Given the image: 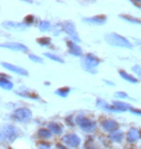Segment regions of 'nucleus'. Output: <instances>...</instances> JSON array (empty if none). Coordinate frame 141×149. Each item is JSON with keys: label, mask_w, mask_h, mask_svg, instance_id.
<instances>
[{"label": "nucleus", "mask_w": 141, "mask_h": 149, "mask_svg": "<svg viewBox=\"0 0 141 149\" xmlns=\"http://www.w3.org/2000/svg\"><path fill=\"white\" fill-rule=\"evenodd\" d=\"M38 135L42 139H49L51 136V133H50L49 131L46 130V129H41L40 131H39Z\"/></svg>", "instance_id": "nucleus-22"}, {"label": "nucleus", "mask_w": 141, "mask_h": 149, "mask_svg": "<svg viewBox=\"0 0 141 149\" xmlns=\"http://www.w3.org/2000/svg\"><path fill=\"white\" fill-rule=\"evenodd\" d=\"M1 65L4 68H6V69L10 70V71H12V72H14V73H17V74H22V76H25V77L28 76V72H27V71H26L25 69H22V68H20V67L15 66V65H13V64L6 63V62H3Z\"/></svg>", "instance_id": "nucleus-11"}, {"label": "nucleus", "mask_w": 141, "mask_h": 149, "mask_svg": "<svg viewBox=\"0 0 141 149\" xmlns=\"http://www.w3.org/2000/svg\"><path fill=\"white\" fill-rule=\"evenodd\" d=\"M17 94L22 97H27L30 99H39V96L36 93H32V92H17Z\"/></svg>", "instance_id": "nucleus-21"}, {"label": "nucleus", "mask_w": 141, "mask_h": 149, "mask_svg": "<svg viewBox=\"0 0 141 149\" xmlns=\"http://www.w3.org/2000/svg\"><path fill=\"white\" fill-rule=\"evenodd\" d=\"M0 47H5V49L17 50V52H28L27 47L19 43H3L0 44Z\"/></svg>", "instance_id": "nucleus-8"}, {"label": "nucleus", "mask_w": 141, "mask_h": 149, "mask_svg": "<svg viewBox=\"0 0 141 149\" xmlns=\"http://www.w3.org/2000/svg\"><path fill=\"white\" fill-rule=\"evenodd\" d=\"M106 16H96L93 17H84L82 19V22L90 23V24H97V25H101V24H104L106 22Z\"/></svg>", "instance_id": "nucleus-10"}, {"label": "nucleus", "mask_w": 141, "mask_h": 149, "mask_svg": "<svg viewBox=\"0 0 141 149\" xmlns=\"http://www.w3.org/2000/svg\"><path fill=\"white\" fill-rule=\"evenodd\" d=\"M133 71L134 73H136L137 74H138L139 77H141V68L140 66H138V65H135V66L133 67Z\"/></svg>", "instance_id": "nucleus-31"}, {"label": "nucleus", "mask_w": 141, "mask_h": 149, "mask_svg": "<svg viewBox=\"0 0 141 149\" xmlns=\"http://www.w3.org/2000/svg\"><path fill=\"white\" fill-rule=\"evenodd\" d=\"M85 149H99L96 145L94 144V142L91 139L89 141H87V142L85 143Z\"/></svg>", "instance_id": "nucleus-26"}, {"label": "nucleus", "mask_w": 141, "mask_h": 149, "mask_svg": "<svg viewBox=\"0 0 141 149\" xmlns=\"http://www.w3.org/2000/svg\"><path fill=\"white\" fill-rule=\"evenodd\" d=\"M101 127L107 132H114L118 129V124L114 120H103L101 122Z\"/></svg>", "instance_id": "nucleus-12"}, {"label": "nucleus", "mask_w": 141, "mask_h": 149, "mask_svg": "<svg viewBox=\"0 0 141 149\" xmlns=\"http://www.w3.org/2000/svg\"><path fill=\"white\" fill-rule=\"evenodd\" d=\"M121 17L128 20V22H133V23H141V20L138 19H135V17H131L128 16H121Z\"/></svg>", "instance_id": "nucleus-27"}, {"label": "nucleus", "mask_w": 141, "mask_h": 149, "mask_svg": "<svg viewBox=\"0 0 141 149\" xmlns=\"http://www.w3.org/2000/svg\"><path fill=\"white\" fill-rule=\"evenodd\" d=\"M55 93L58 95V96L61 97H67L69 93H70V88L69 87H63V88H59L58 90L55 91Z\"/></svg>", "instance_id": "nucleus-20"}, {"label": "nucleus", "mask_w": 141, "mask_h": 149, "mask_svg": "<svg viewBox=\"0 0 141 149\" xmlns=\"http://www.w3.org/2000/svg\"><path fill=\"white\" fill-rule=\"evenodd\" d=\"M119 74H120V76L123 77V79H126V80H128V82H131V83H136L137 82V79H134L133 77L130 76V74H128V73L124 72V71H120Z\"/></svg>", "instance_id": "nucleus-19"}, {"label": "nucleus", "mask_w": 141, "mask_h": 149, "mask_svg": "<svg viewBox=\"0 0 141 149\" xmlns=\"http://www.w3.org/2000/svg\"><path fill=\"white\" fill-rule=\"evenodd\" d=\"M31 117H32V111L25 108L17 109L14 113V118L17 121L27 122L31 119Z\"/></svg>", "instance_id": "nucleus-4"}, {"label": "nucleus", "mask_w": 141, "mask_h": 149, "mask_svg": "<svg viewBox=\"0 0 141 149\" xmlns=\"http://www.w3.org/2000/svg\"><path fill=\"white\" fill-rule=\"evenodd\" d=\"M2 136H4V139H8L10 141H14L16 138L17 136V131L14 126H5L2 129Z\"/></svg>", "instance_id": "nucleus-6"}, {"label": "nucleus", "mask_w": 141, "mask_h": 149, "mask_svg": "<svg viewBox=\"0 0 141 149\" xmlns=\"http://www.w3.org/2000/svg\"><path fill=\"white\" fill-rule=\"evenodd\" d=\"M39 148L40 149H49L50 148V144L49 143H46V142H41L39 144Z\"/></svg>", "instance_id": "nucleus-32"}, {"label": "nucleus", "mask_w": 141, "mask_h": 149, "mask_svg": "<svg viewBox=\"0 0 141 149\" xmlns=\"http://www.w3.org/2000/svg\"><path fill=\"white\" fill-rule=\"evenodd\" d=\"M9 149H12V148H9Z\"/></svg>", "instance_id": "nucleus-37"}, {"label": "nucleus", "mask_w": 141, "mask_h": 149, "mask_svg": "<svg viewBox=\"0 0 141 149\" xmlns=\"http://www.w3.org/2000/svg\"><path fill=\"white\" fill-rule=\"evenodd\" d=\"M62 29L64 30L68 35H70L72 39H74V41H80V39L78 37V35L76 33V26L72 22H65L64 24H62Z\"/></svg>", "instance_id": "nucleus-5"}, {"label": "nucleus", "mask_w": 141, "mask_h": 149, "mask_svg": "<svg viewBox=\"0 0 141 149\" xmlns=\"http://www.w3.org/2000/svg\"><path fill=\"white\" fill-rule=\"evenodd\" d=\"M49 27H50V23L49 22H47V20H43V22H41L40 24H39V28H40V30L42 31L49 30Z\"/></svg>", "instance_id": "nucleus-24"}, {"label": "nucleus", "mask_w": 141, "mask_h": 149, "mask_svg": "<svg viewBox=\"0 0 141 149\" xmlns=\"http://www.w3.org/2000/svg\"><path fill=\"white\" fill-rule=\"evenodd\" d=\"M49 129L51 131L52 133L57 134V135H59V134L62 133V127L57 123H49Z\"/></svg>", "instance_id": "nucleus-18"}, {"label": "nucleus", "mask_w": 141, "mask_h": 149, "mask_svg": "<svg viewBox=\"0 0 141 149\" xmlns=\"http://www.w3.org/2000/svg\"><path fill=\"white\" fill-rule=\"evenodd\" d=\"M139 136H140V133H139L138 130L131 129L130 131H128V133L127 139H128V141L130 142H134V141H138Z\"/></svg>", "instance_id": "nucleus-14"}, {"label": "nucleus", "mask_w": 141, "mask_h": 149, "mask_svg": "<svg viewBox=\"0 0 141 149\" xmlns=\"http://www.w3.org/2000/svg\"><path fill=\"white\" fill-rule=\"evenodd\" d=\"M106 41L110 46L119 47H126V49H133V45L127 39L120 36L116 33H109L106 35Z\"/></svg>", "instance_id": "nucleus-1"}, {"label": "nucleus", "mask_w": 141, "mask_h": 149, "mask_svg": "<svg viewBox=\"0 0 141 149\" xmlns=\"http://www.w3.org/2000/svg\"><path fill=\"white\" fill-rule=\"evenodd\" d=\"M98 106L101 107V109H104L109 111H118V112L121 111V109H117L116 107H110L108 104H106L103 100H98Z\"/></svg>", "instance_id": "nucleus-16"}, {"label": "nucleus", "mask_w": 141, "mask_h": 149, "mask_svg": "<svg viewBox=\"0 0 141 149\" xmlns=\"http://www.w3.org/2000/svg\"><path fill=\"white\" fill-rule=\"evenodd\" d=\"M63 141L65 142L68 146L76 148L80 143V139L74 134H70V135H66L63 138Z\"/></svg>", "instance_id": "nucleus-7"}, {"label": "nucleus", "mask_w": 141, "mask_h": 149, "mask_svg": "<svg viewBox=\"0 0 141 149\" xmlns=\"http://www.w3.org/2000/svg\"><path fill=\"white\" fill-rule=\"evenodd\" d=\"M37 42L42 46H47V45L50 44V39L49 38H40L38 39Z\"/></svg>", "instance_id": "nucleus-25"}, {"label": "nucleus", "mask_w": 141, "mask_h": 149, "mask_svg": "<svg viewBox=\"0 0 141 149\" xmlns=\"http://www.w3.org/2000/svg\"><path fill=\"white\" fill-rule=\"evenodd\" d=\"M135 42H136V43H137V44H141V40L139 41V40H138V39H135Z\"/></svg>", "instance_id": "nucleus-35"}, {"label": "nucleus", "mask_w": 141, "mask_h": 149, "mask_svg": "<svg viewBox=\"0 0 141 149\" xmlns=\"http://www.w3.org/2000/svg\"><path fill=\"white\" fill-rule=\"evenodd\" d=\"M76 123L78 124L79 127L81 128L83 131H85V132L91 133L96 129L95 122L84 117V116H82V115H79L76 117Z\"/></svg>", "instance_id": "nucleus-3"}, {"label": "nucleus", "mask_w": 141, "mask_h": 149, "mask_svg": "<svg viewBox=\"0 0 141 149\" xmlns=\"http://www.w3.org/2000/svg\"><path fill=\"white\" fill-rule=\"evenodd\" d=\"M67 44L69 47V52H70L71 54H73L74 56H80L82 54V49L77 45H76L71 41H69Z\"/></svg>", "instance_id": "nucleus-13"}, {"label": "nucleus", "mask_w": 141, "mask_h": 149, "mask_svg": "<svg viewBox=\"0 0 141 149\" xmlns=\"http://www.w3.org/2000/svg\"><path fill=\"white\" fill-rule=\"evenodd\" d=\"M29 58L31 59L33 62H38V63H40V62H43V59L41 57H39V56L35 55V54H29Z\"/></svg>", "instance_id": "nucleus-28"}, {"label": "nucleus", "mask_w": 141, "mask_h": 149, "mask_svg": "<svg viewBox=\"0 0 141 149\" xmlns=\"http://www.w3.org/2000/svg\"><path fill=\"white\" fill-rule=\"evenodd\" d=\"M13 83L6 79V77H3V79H0V87L3 89H6V90H11L13 88Z\"/></svg>", "instance_id": "nucleus-17"}, {"label": "nucleus", "mask_w": 141, "mask_h": 149, "mask_svg": "<svg viewBox=\"0 0 141 149\" xmlns=\"http://www.w3.org/2000/svg\"><path fill=\"white\" fill-rule=\"evenodd\" d=\"M81 62H82V66L84 67V69L86 71L91 72V73H94L92 70L100 64L101 60L96 55L89 53V54H87L86 56H84V57L82 58Z\"/></svg>", "instance_id": "nucleus-2"}, {"label": "nucleus", "mask_w": 141, "mask_h": 149, "mask_svg": "<svg viewBox=\"0 0 141 149\" xmlns=\"http://www.w3.org/2000/svg\"><path fill=\"white\" fill-rule=\"evenodd\" d=\"M33 20H34V17H33V16H27L25 17V19H24V24H26L28 26L33 22Z\"/></svg>", "instance_id": "nucleus-29"}, {"label": "nucleus", "mask_w": 141, "mask_h": 149, "mask_svg": "<svg viewBox=\"0 0 141 149\" xmlns=\"http://www.w3.org/2000/svg\"><path fill=\"white\" fill-rule=\"evenodd\" d=\"M44 55H46L47 58L51 59V60H54L56 62H59V63H64V60H63L61 57H59V56L52 54V53H44Z\"/></svg>", "instance_id": "nucleus-23"}, {"label": "nucleus", "mask_w": 141, "mask_h": 149, "mask_svg": "<svg viewBox=\"0 0 141 149\" xmlns=\"http://www.w3.org/2000/svg\"><path fill=\"white\" fill-rule=\"evenodd\" d=\"M3 26L5 28L9 29V30H15V31H22L24 30V29L27 27V25L23 23H19V22H3Z\"/></svg>", "instance_id": "nucleus-9"}, {"label": "nucleus", "mask_w": 141, "mask_h": 149, "mask_svg": "<svg viewBox=\"0 0 141 149\" xmlns=\"http://www.w3.org/2000/svg\"><path fill=\"white\" fill-rule=\"evenodd\" d=\"M109 136H110V139H111L113 141H115V142H121L123 141V138H124V134H123L122 131L116 130V131H114L113 133L110 134Z\"/></svg>", "instance_id": "nucleus-15"}, {"label": "nucleus", "mask_w": 141, "mask_h": 149, "mask_svg": "<svg viewBox=\"0 0 141 149\" xmlns=\"http://www.w3.org/2000/svg\"><path fill=\"white\" fill-rule=\"evenodd\" d=\"M131 111L135 113V114H138V115H141V111H139V109H133V108H131Z\"/></svg>", "instance_id": "nucleus-33"}, {"label": "nucleus", "mask_w": 141, "mask_h": 149, "mask_svg": "<svg viewBox=\"0 0 141 149\" xmlns=\"http://www.w3.org/2000/svg\"><path fill=\"white\" fill-rule=\"evenodd\" d=\"M115 97L122 98V99H125V98H128V96L125 93V92H116Z\"/></svg>", "instance_id": "nucleus-30"}, {"label": "nucleus", "mask_w": 141, "mask_h": 149, "mask_svg": "<svg viewBox=\"0 0 141 149\" xmlns=\"http://www.w3.org/2000/svg\"><path fill=\"white\" fill-rule=\"evenodd\" d=\"M3 139H4V136H2V134L0 133V141H2Z\"/></svg>", "instance_id": "nucleus-36"}, {"label": "nucleus", "mask_w": 141, "mask_h": 149, "mask_svg": "<svg viewBox=\"0 0 141 149\" xmlns=\"http://www.w3.org/2000/svg\"><path fill=\"white\" fill-rule=\"evenodd\" d=\"M57 147H58L59 149H69V148H67V147L63 146V145H62V144H60V143L57 144Z\"/></svg>", "instance_id": "nucleus-34"}]
</instances>
